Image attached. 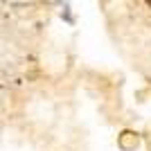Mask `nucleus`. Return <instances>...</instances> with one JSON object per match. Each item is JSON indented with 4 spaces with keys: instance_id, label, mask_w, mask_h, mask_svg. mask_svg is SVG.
Segmentation results:
<instances>
[{
    "instance_id": "obj_1",
    "label": "nucleus",
    "mask_w": 151,
    "mask_h": 151,
    "mask_svg": "<svg viewBox=\"0 0 151 151\" xmlns=\"http://www.w3.org/2000/svg\"><path fill=\"white\" fill-rule=\"evenodd\" d=\"M147 5H151V0H147Z\"/></svg>"
}]
</instances>
